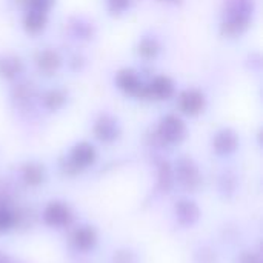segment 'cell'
<instances>
[{
    "label": "cell",
    "instance_id": "1",
    "mask_svg": "<svg viewBox=\"0 0 263 263\" xmlns=\"http://www.w3.org/2000/svg\"><path fill=\"white\" fill-rule=\"evenodd\" d=\"M254 6H256V0H225L220 34L223 37L242 35L251 23Z\"/></svg>",
    "mask_w": 263,
    "mask_h": 263
},
{
    "label": "cell",
    "instance_id": "2",
    "mask_svg": "<svg viewBox=\"0 0 263 263\" xmlns=\"http://www.w3.org/2000/svg\"><path fill=\"white\" fill-rule=\"evenodd\" d=\"M156 136L162 143L177 145V143L183 142L186 137V125L179 116L166 114L165 117L160 119Z\"/></svg>",
    "mask_w": 263,
    "mask_h": 263
},
{
    "label": "cell",
    "instance_id": "3",
    "mask_svg": "<svg viewBox=\"0 0 263 263\" xmlns=\"http://www.w3.org/2000/svg\"><path fill=\"white\" fill-rule=\"evenodd\" d=\"M179 109L190 117H196L202 114L206 108V97L200 89L196 88H188L179 94L177 99Z\"/></svg>",
    "mask_w": 263,
    "mask_h": 263
},
{
    "label": "cell",
    "instance_id": "4",
    "mask_svg": "<svg viewBox=\"0 0 263 263\" xmlns=\"http://www.w3.org/2000/svg\"><path fill=\"white\" fill-rule=\"evenodd\" d=\"M116 85L126 96L137 97V99H143V96H145V86L146 85L142 82L140 76L131 68L120 69L116 74Z\"/></svg>",
    "mask_w": 263,
    "mask_h": 263
},
{
    "label": "cell",
    "instance_id": "5",
    "mask_svg": "<svg viewBox=\"0 0 263 263\" xmlns=\"http://www.w3.org/2000/svg\"><path fill=\"white\" fill-rule=\"evenodd\" d=\"M174 177L179 180V183L183 188L190 191H196L202 183V176L199 173V168L191 159H180L177 162L174 170Z\"/></svg>",
    "mask_w": 263,
    "mask_h": 263
},
{
    "label": "cell",
    "instance_id": "6",
    "mask_svg": "<svg viewBox=\"0 0 263 263\" xmlns=\"http://www.w3.org/2000/svg\"><path fill=\"white\" fill-rule=\"evenodd\" d=\"M96 159H97L96 148L88 142H80L71 149L68 166L74 171H79V170L91 166L96 162Z\"/></svg>",
    "mask_w": 263,
    "mask_h": 263
},
{
    "label": "cell",
    "instance_id": "7",
    "mask_svg": "<svg viewBox=\"0 0 263 263\" xmlns=\"http://www.w3.org/2000/svg\"><path fill=\"white\" fill-rule=\"evenodd\" d=\"M92 133H94V136H96V139L99 142H102V143H112L120 136V126H119V122L112 116L102 114L94 122Z\"/></svg>",
    "mask_w": 263,
    "mask_h": 263
},
{
    "label": "cell",
    "instance_id": "8",
    "mask_svg": "<svg viewBox=\"0 0 263 263\" xmlns=\"http://www.w3.org/2000/svg\"><path fill=\"white\" fill-rule=\"evenodd\" d=\"M173 96H174V83H173V80L170 77H166V76H157L145 86L143 99L168 100Z\"/></svg>",
    "mask_w": 263,
    "mask_h": 263
},
{
    "label": "cell",
    "instance_id": "9",
    "mask_svg": "<svg viewBox=\"0 0 263 263\" xmlns=\"http://www.w3.org/2000/svg\"><path fill=\"white\" fill-rule=\"evenodd\" d=\"M43 220L49 227H66L72 220V213L66 205L60 202H51L43 211Z\"/></svg>",
    "mask_w": 263,
    "mask_h": 263
},
{
    "label": "cell",
    "instance_id": "10",
    "mask_svg": "<svg viewBox=\"0 0 263 263\" xmlns=\"http://www.w3.org/2000/svg\"><path fill=\"white\" fill-rule=\"evenodd\" d=\"M239 146L237 134L233 129H220L213 139V149L219 156H230Z\"/></svg>",
    "mask_w": 263,
    "mask_h": 263
},
{
    "label": "cell",
    "instance_id": "11",
    "mask_svg": "<svg viewBox=\"0 0 263 263\" xmlns=\"http://www.w3.org/2000/svg\"><path fill=\"white\" fill-rule=\"evenodd\" d=\"M35 66L42 74L51 76L57 72L59 68L62 66V57L54 49H43L35 57Z\"/></svg>",
    "mask_w": 263,
    "mask_h": 263
},
{
    "label": "cell",
    "instance_id": "12",
    "mask_svg": "<svg viewBox=\"0 0 263 263\" xmlns=\"http://www.w3.org/2000/svg\"><path fill=\"white\" fill-rule=\"evenodd\" d=\"M66 99H68V94L65 92V89L52 88V89H48L46 92H43L40 103L48 111H59L65 106Z\"/></svg>",
    "mask_w": 263,
    "mask_h": 263
},
{
    "label": "cell",
    "instance_id": "13",
    "mask_svg": "<svg viewBox=\"0 0 263 263\" xmlns=\"http://www.w3.org/2000/svg\"><path fill=\"white\" fill-rule=\"evenodd\" d=\"M23 71V62L15 55L0 57V77L5 80L17 79Z\"/></svg>",
    "mask_w": 263,
    "mask_h": 263
},
{
    "label": "cell",
    "instance_id": "14",
    "mask_svg": "<svg viewBox=\"0 0 263 263\" xmlns=\"http://www.w3.org/2000/svg\"><path fill=\"white\" fill-rule=\"evenodd\" d=\"M48 14L39 11H26L23 17V28L29 34H39L46 28Z\"/></svg>",
    "mask_w": 263,
    "mask_h": 263
},
{
    "label": "cell",
    "instance_id": "15",
    "mask_svg": "<svg viewBox=\"0 0 263 263\" xmlns=\"http://www.w3.org/2000/svg\"><path fill=\"white\" fill-rule=\"evenodd\" d=\"M97 242V234L92 228L89 227H82L72 234V243L77 250L80 251H88L91 250Z\"/></svg>",
    "mask_w": 263,
    "mask_h": 263
},
{
    "label": "cell",
    "instance_id": "16",
    "mask_svg": "<svg viewBox=\"0 0 263 263\" xmlns=\"http://www.w3.org/2000/svg\"><path fill=\"white\" fill-rule=\"evenodd\" d=\"M179 222L183 225H193L199 219V208L188 200H180L176 206Z\"/></svg>",
    "mask_w": 263,
    "mask_h": 263
},
{
    "label": "cell",
    "instance_id": "17",
    "mask_svg": "<svg viewBox=\"0 0 263 263\" xmlns=\"http://www.w3.org/2000/svg\"><path fill=\"white\" fill-rule=\"evenodd\" d=\"M160 52V43L154 37H143L137 45V54L143 60H154Z\"/></svg>",
    "mask_w": 263,
    "mask_h": 263
},
{
    "label": "cell",
    "instance_id": "18",
    "mask_svg": "<svg viewBox=\"0 0 263 263\" xmlns=\"http://www.w3.org/2000/svg\"><path fill=\"white\" fill-rule=\"evenodd\" d=\"M22 177H23V180H25L28 185L37 186V185H40V183L43 182V179H45V171H43V168H42L40 165H37V163H28V165H25L23 170H22Z\"/></svg>",
    "mask_w": 263,
    "mask_h": 263
},
{
    "label": "cell",
    "instance_id": "19",
    "mask_svg": "<svg viewBox=\"0 0 263 263\" xmlns=\"http://www.w3.org/2000/svg\"><path fill=\"white\" fill-rule=\"evenodd\" d=\"M32 96H34L32 94V86L28 85V83H18L11 91V99L17 105H26L28 102H31Z\"/></svg>",
    "mask_w": 263,
    "mask_h": 263
},
{
    "label": "cell",
    "instance_id": "20",
    "mask_svg": "<svg viewBox=\"0 0 263 263\" xmlns=\"http://www.w3.org/2000/svg\"><path fill=\"white\" fill-rule=\"evenodd\" d=\"M174 171H173V168L170 166V163H162L160 166H159V186L162 188V190H165V191H168L171 186H173V183H174Z\"/></svg>",
    "mask_w": 263,
    "mask_h": 263
},
{
    "label": "cell",
    "instance_id": "21",
    "mask_svg": "<svg viewBox=\"0 0 263 263\" xmlns=\"http://www.w3.org/2000/svg\"><path fill=\"white\" fill-rule=\"evenodd\" d=\"M20 3L26 11H39L48 14L54 6L55 0H20Z\"/></svg>",
    "mask_w": 263,
    "mask_h": 263
},
{
    "label": "cell",
    "instance_id": "22",
    "mask_svg": "<svg viewBox=\"0 0 263 263\" xmlns=\"http://www.w3.org/2000/svg\"><path fill=\"white\" fill-rule=\"evenodd\" d=\"M14 223H15V216H14V213H12L8 206L0 205V233L9 230Z\"/></svg>",
    "mask_w": 263,
    "mask_h": 263
},
{
    "label": "cell",
    "instance_id": "23",
    "mask_svg": "<svg viewBox=\"0 0 263 263\" xmlns=\"http://www.w3.org/2000/svg\"><path fill=\"white\" fill-rule=\"evenodd\" d=\"M131 6V0H106V8L111 14L120 15L125 14Z\"/></svg>",
    "mask_w": 263,
    "mask_h": 263
},
{
    "label": "cell",
    "instance_id": "24",
    "mask_svg": "<svg viewBox=\"0 0 263 263\" xmlns=\"http://www.w3.org/2000/svg\"><path fill=\"white\" fill-rule=\"evenodd\" d=\"M240 263H262L260 262V257L254 253H247L242 256L240 259Z\"/></svg>",
    "mask_w": 263,
    "mask_h": 263
}]
</instances>
